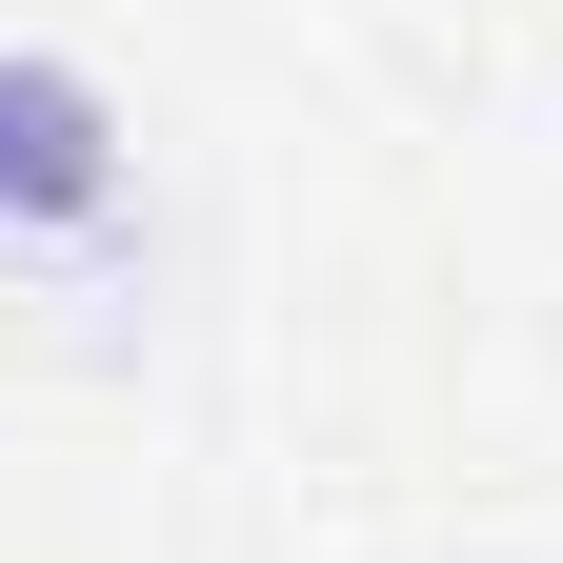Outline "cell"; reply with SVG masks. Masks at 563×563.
<instances>
[{
  "instance_id": "cell-1",
  "label": "cell",
  "mask_w": 563,
  "mask_h": 563,
  "mask_svg": "<svg viewBox=\"0 0 563 563\" xmlns=\"http://www.w3.org/2000/svg\"><path fill=\"white\" fill-rule=\"evenodd\" d=\"M121 201V101L60 41H0V242H81Z\"/></svg>"
}]
</instances>
